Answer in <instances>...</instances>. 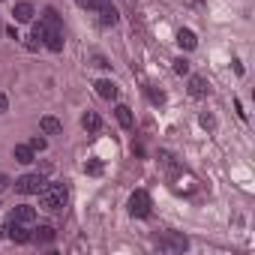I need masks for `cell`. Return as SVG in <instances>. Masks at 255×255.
<instances>
[{
	"instance_id": "obj_1",
	"label": "cell",
	"mask_w": 255,
	"mask_h": 255,
	"mask_svg": "<svg viewBox=\"0 0 255 255\" xmlns=\"http://www.w3.org/2000/svg\"><path fill=\"white\" fill-rule=\"evenodd\" d=\"M66 201H69V189H66V183H45V189L39 192V207L42 210H63L66 207Z\"/></svg>"
},
{
	"instance_id": "obj_21",
	"label": "cell",
	"mask_w": 255,
	"mask_h": 255,
	"mask_svg": "<svg viewBox=\"0 0 255 255\" xmlns=\"http://www.w3.org/2000/svg\"><path fill=\"white\" fill-rule=\"evenodd\" d=\"M45 147H48V141H45L42 135H36V138H30V150H33V153H36V150H45Z\"/></svg>"
},
{
	"instance_id": "obj_24",
	"label": "cell",
	"mask_w": 255,
	"mask_h": 255,
	"mask_svg": "<svg viewBox=\"0 0 255 255\" xmlns=\"http://www.w3.org/2000/svg\"><path fill=\"white\" fill-rule=\"evenodd\" d=\"M201 126H204V129H216V120H213V114H201Z\"/></svg>"
},
{
	"instance_id": "obj_18",
	"label": "cell",
	"mask_w": 255,
	"mask_h": 255,
	"mask_svg": "<svg viewBox=\"0 0 255 255\" xmlns=\"http://www.w3.org/2000/svg\"><path fill=\"white\" fill-rule=\"evenodd\" d=\"M42 21H45L48 27H57V30H60V15H57V12H54L51 6L45 9V15H42Z\"/></svg>"
},
{
	"instance_id": "obj_13",
	"label": "cell",
	"mask_w": 255,
	"mask_h": 255,
	"mask_svg": "<svg viewBox=\"0 0 255 255\" xmlns=\"http://www.w3.org/2000/svg\"><path fill=\"white\" fill-rule=\"evenodd\" d=\"M207 90H210V87H207V81H204L201 75H192V78H189V96L204 99V96H207Z\"/></svg>"
},
{
	"instance_id": "obj_6",
	"label": "cell",
	"mask_w": 255,
	"mask_h": 255,
	"mask_svg": "<svg viewBox=\"0 0 255 255\" xmlns=\"http://www.w3.org/2000/svg\"><path fill=\"white\" fill-rule=\"evenodd\" d=\"M42 45H45L48 51H63V33H60L57 27H48L45 36H42Z\"/></svg>"
},
{
	"instance_id": "obj_27",
	"label": "cell",
	"mask_w": 255,
	"mask_h": 255,
	"mask_svg": "<svg viewBox=\"0 0 255 255\" xmlns=\"http://www.w3.org/2000/svg\"><path fill=\"white\" fill-rule=\"evenodd\" d=\"M3 111H9V99H6V93H0V114Z\"/></svg>"
},
{
	"instance_id": "obj_11",
	"label": "cell",
	"mask_w": 255,
	"mask_h": 255,
	"mask_svg": "<svg viewBox=\"0 0 255 255\" xmlns=\"http://www.w3.org/2000/svg\"><path fill=\"white\" fill-rule=\"evenodd\" d=\"M12 15H15L18 24H30L33 21V6L27 3V0H21V3H15V12Z\"/></svg>"
},
{
	"instance_id": "obj_22",
	"label": "cell",
	"mask_w": 255,
	"mask_h": 255,
	"mask_svg": "<svg viewBox=\"0 0 255 255\" xmlns=\"http://www.w3.org/2000/svg\"><path fill=\"white\" fill-rule=\"evenodd\" d=\"M84 171H87V174H93V177H99V174H102V162H96V159H93V162H87V165H84Z\"/></svg>"
},
{
	"instance_id": "obj_23",
	"label": "cell",
	"mask_w": 255,
	"mask_h": 255,
	"mask_svg": "<svg viewBox=\"0 0 255 255\" xmlns=\"http://www.w3.org/2000/svg\"><path fill=\"white\" fill-rule=\"evenodd\" d=\"M162 165H165L168 171H177V162H174V156H171V153H162Z\"/></svg>"
},
{
	"instance_id": "obj_7",
	"label": "cell",
	"mask_w": 255,
	"mask_h": 255,
	"mask_svg": "<svg viewBox=\"0 0 255 255\" xmlns=\"http://www.w3.org/2000/svg\"><path fill=\"white\" fill-rule=\"evenodd\" d=\"M9 219L30 225V222L36 219V207H30V204H18V207H12V216H9Z\"/></svg>"
},
{
	"instance_id": "obj_8",
	"label": "cell",
	"mask_w": 255,
	"mask_h": 255,
	"mask_svg": "<svg viewBox=\"0 0 255 255\" xmlns=\"http://www.w3.org/2000/svg\"><path fill=\"white\" fill-rule=\"evenodd\" d=\"M177 45H180L183 51H195V48H198V39H195V33H192L189 27H180V30H177Z\"/></svg>"
},
{
	"instance_id": "obj_17",
	"label": "cell",
	"mask_w": 255,
	"mask_h": 255,
	"mask_svg": "<svg viewBox=\"0 0 255 255\" xmlns=\"http://www.w3.org/2000/svg\"><path fill=\"white\" fill-rule=\"evenodd\" d=\"M33 240H36V243H51V240H54V228H51V225H39V228L33 231Z\"/></svg>"
},
{
	"instance_id": "obj_10",
	"label": "cell",
	"mask_w": 255,
	"mask_h": 255,
	"mask_svg": "<svg viewBox=\"0 0 255 255\" xmlns=\"http://www.w3.org/2000/svg\"><path fill=\"white\" fill-rule=\"evenodd\" d=\"M39 129H42L45 135H60V129H63V123H60L57 117H51V114H45V117L39 120Z\"/></svg>"
},
{
	"instance_id": "obj_12",
	"label": "cell",
	"mask_w": 255,
	"mask_h": 255,
	"mask_svg": "<svg viewBox=\"0 0 255 255\" xmlns=\"http://www.w3.org/2000/svg\"><path fill=\"white\" fill-rule=\"evenodd\" d=\"M99 21H102L105 27H114V24L120 21V12H117L111 3H105V6H99Z\"/></svg>"
},
{
	"instance_id": "obj_5",
	"label": "cell",
	"mask_w": 255,
	"mask_h": 255,
	"mask_svg": "<svg viewBox=\"0 0 255 255\" xmlns=\"http://www.w3.org/2000/svg\"><path fill=\"white\" fill-rule=\"evenodd\" d=\"M189 246V240L183 237V234H165L162 240H159V249L162 252H183Z\"/></svg>"
},
{
	"instance_id": "obj_28",
	"label": "cell",
	"mask_w": 255,
	"mask_h": 255,
	"mask_svg": "<svg viewBox=\"0 0 255 255\" xmlns=\"http://www.w3.org/2000/svg\"><path fill=\"white\" fill-rule=\"evenodd\" d=\"M75 3H78L81 9H96V3H93V0H75Z\"/></svg>"
},
{
	"instance_id": "obj_20",
	"label": "cell",
	"mask_w": 255,
	"mask_h": 255,
	"mask_svg": "<svg viewBox=\"0 0 255 255\" xmlns=\"http://www.w3.org/2000/svg\"><path fill=\"white\" fill-rule=\"evenodd\" d=\"M147 96H150V102H153V105H162V102H165V93H162V90H156V87H147Z\"/></svg>"
},
{
	"instance_id": "obj_2",
	"label": "cell",
	"mask_w": 255,
	"mask_h": 255,
	"mask_svg": "<svg viewBox=\"0 0 255 255\" xmlns=\"http://www.w3.org/2000/svg\"><path fill=\"white\" fill-rule=\"evenodd\" d=\"M42 189H45V177H42L39 171L21 174V177L15 180V192H21V195H39Z\"/></svg>"
},
{
	"instance_id": "obj_25",
	"label": "cell",
	"mask_w": 255,
	"mask_h": 255,
	"mask_svg": "<svg viewBox=\"0 0 255 255\" xmlns=\"http://www.w3.org/2000/svg\"><path fill=\"white\" fill-rule=\"evenodd\" d=\"M93 66H99V69H111V63H108L102 54H93Z\"/></svg>"
},
{
	"instance_id": "obj_9",
	"label": "cell",
	"mask_w": 255,
	"mask_h": 255,
	"mask_svg": "<svg viewBox=\"0 0 255 255\" xmlns=\"http://www.w3.org/2000/svg\"><path fill=\"white\" fill-rule=\"evenodd\" d=\"M93 87H96V93H99L102 99H117V93H120V90H117V84H114V81H108V78H99Z\"/></svg>"
},
{
	"instance_id": "obj_14",
	"label": "cell",
	"mask_w": 255,
	"mask_h": 255,
	"mask_svg": "<svg viewBox=\"0 0 255 255\" xmlns=\"http://www.w3.org/2000/svg\"><path fill=\"white\" fill-rule=\"evenodd\" d=\"M114 117H117V123L123 126V129H132L135 120H132V108H129V105H117V108H114Z\"/></svg>"
},
{
	"instance_id": "obj_4",
	"label": "cell",
	"mask_w": 255,
	"mask_h": 255,
	"mask_svg": "<svg viewBox=\"0 0 255 255\" xmlns=\"http://www.w3.org/2000/svg\"><path fill=\"white\" fill-rule=\"evenodd\" d=\"M6 237H12L15 243H30V240H33V231H27L24 222L9 219V225H6Z\"/></svg>"
},
{
	"instance_id": "obj_30",
	"label": "cell",
	"mask_w": 255,
	"mask_h": 255,
	"mask_svg": "<svg viewBox=\"0 0 255 255\" xmlns=\"http://www.w3.org/2000/svg\"><path fill=\"white\" fill-rule=\"evenodd\" d=\"M189 3H192V6H201V0H189Z\"/></svg>"
},
{
	"instance_id": "obj_19",
	"label": "cell",
	"mask_w": 255,
	"mask_h": 255,
	"mask_svg": "<svg viewBox=\"0 0 255 255\" xmlns=\"http://www.w3.org/2000/svg\"><path fill=\"white\" fill-rule=\"evenodd\" d=\"M174 72H177V75H189V60H186V57H177V60H174Z\"/></svg>"
},
{
	"instance_id": "obj_26",
	"label": "cell",
	"mask_w": 255,
	"mask_h": 255,
	"mask_svg": "<svg viewBox=\"0 0 255 255\" xmlns=\"http://www.w3.org/2000/svg\"><path fill=\"white\" fill-rule=\"evenodd\" d=\"M9 183H12V180H9L3 171H0V192H6V189H9Z\"/></svg>"
},
{
	"instance_id": "obj_15",
	"label": "cell",
	"mask_w": 255,
	"mask_h": 255,
	"mask_svg": "<svg viewBox=\"0 0 255 255\" xmlns=\"http://www.w3.org/2000/svg\"><path fill=\"white\" fill-rule=\"evenodd\" d=\"M81 126H84L87 132H99V129H102V120H99L96 111H87V114L81 117Z\"/></svg>"
},
{
	"instance_id": "obj_29",
	"label": "cell",
	"mask_w": 255,
	"mask_h": 255,
	"mask_svg": "<svg viewBox=\"0 0 255 255\" xmlns=\"http://www.w3.org/2000/svg\"><path fill=\"white\" fill-rule=\"evenodd\" d=\"M93 3H96V9H99V6H105V3H111V0H93Z\"/></svg>"
},
{
	"instance_id": "obj_16",
	"label": "cell",
	"mask_w": 255,
	"mask_h": 255,
	"mask_svg": "<svg viewBox=\"0 0 255 255\" xmlns=\"http://www.w3.org/2000/svg\"><path fill=\"white\" fill-rule=\"evenodd\" d=\"M12 156H15V162H21V165H30V162H33V150H30V144H15Z\"/></svg>"
},
{
	"instance_id": "obj_3",
	"label": "cell",
	"mask_w": 255,
	"mask_h": 255,
	"mask_svg": "<svg viewBox=\"0 0 255 255\" xmlns=\"http://www.w3.org/2000/svg\"><path fill=\"white\" fill-rule=\"evenodd\" d=\"M150 207H153V201H150V195H147L144 189H138V192L129 195V213H132L135 219H147V216H150Z\"/></svg>"
}]
</instances>
